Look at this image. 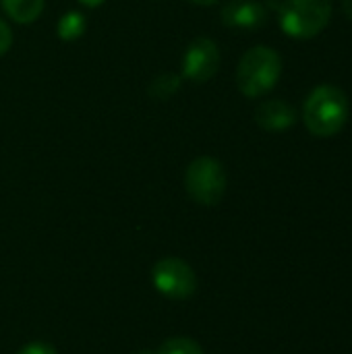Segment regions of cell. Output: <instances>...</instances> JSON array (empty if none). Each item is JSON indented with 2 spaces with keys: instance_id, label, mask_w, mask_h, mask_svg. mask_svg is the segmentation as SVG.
<instances>
[{
  "instance_id": "obj_18",
  "label": "cell",
  "mask_w": 352,
  "mask_h": 354,
  "mask_svg": "<svg viewBox=\"0 0 352 354\" xmlns=\"http://www.w3.org/2000/svg\"><path fill=\"white\" fill-rule=\"evenodd\" d=\"M137 354H156V353H149V351H143V353H137Z\"/></svg>"
},
{
  "instance_id": "obj_4",
  "label": "cell",
  "mask_w": 352,
  "mask_h": 354,
  "mask_svg": "<svg viewBox=\"0 0 352 354\" xmlns=\"http://www.w3.org/2000/svg\"><path fill=\"white\" fill-rule=\"evenodd\" d=\"M185 189L199 205H218L226 193V170L210 156L195 158L185 172Z\"/></svg>"
},
{
  "instance_id": "obj_1",
  "label": "cell",
  "mask_w": 352,
  "mask_h": 354,
  "mask_svg": "<svg viewBox=\"0 0 352 354\" xmlns=\"http://www.w3.org/2000/svg\"><path fill=\"white\" fill-rule=\"evenodd\" d=\"M303 120L311 135L334 137L349 120V97L336 85L315 87L303 106Z\"/></svg>"
},
{
  "instance_id": "obj_9",
  "label": "cell",
  "mask_w": 352,
  "mask_h": 354,
  "mask_svg": "<svg viewBox=\"0 0 352 354\" xmlns=\"http://www.w3.org/2000/svg\"><path fill=\"white\" fill-rule=\"evenodd\" d=\"M0 4L17 23H33L44 10V0H0Z\"/></svg>"
},
{
  "instance_id": "obj_8",
  "label": "cell",
  "mask_w": 352,
  "mask_h": 354,
  "mask_svg": "<svg viewBox=\"0 0 352 354\" xmlns=\"http://www.w3.org/2000/svg\"><path fill=\"white\" fill-rule=\"evenodd\" d=\"M255 122L270 133H280L297 122V110L284 100H266L255 110Z\"/></svg>"
},
{
  "instance_id": "obj_14",
  "label": "cell",
  "mask_w": 352,
  "mask_h": 354,
  "mask_svg": "<svg viewBox=\"0 0 352 354\" xmlns=\"http://www.w3.org/2000/svg\"><path fill=\"white\" fill-rule=\"evenodd\" d=\"M10 44H12V31H10V27L0 19V56L8 52Z\"/></svg>"
},
{
  "instance_id": "obj_3",
  "label": "cell",
  "mask_w": 352,
  "mask_h": 354,
  "mask_svg": "<svg viewBox=\"0 0 352 354\" xmlns=\"http://www.w3.org/2000/svg\"><path fill=\"white\" fill-rule=\"evenodd\" d=\"M330 19L332 0H284L280 6V27L295 39H311L319 35Z\"/></svg>"
},
{
  "instance_id": "obj_5",
  "label": "cell",
  "mask_w": 352,
  "mask_h": 354,
  "mask_svg": "<svg viewBox=\"0 0 352 354\" xmlns=\"http://www.w3.org/2000/svg\"><path fill=\"white\" fill-rule=\"evenodd\" d=\"M151 284L172 301L191 299L197 292V276L193 268L178 257H162L151 268Z\"/></svg>"
},
{
  "instance_id": "obj_11",
  "label": "cell",
  "mask_w": 352,
  "mask_h": 354,
  "mask_svg": "<svg viewBox=\"0 0 352 354\" xmlns=\"http://www.w3.org/2000/svg\"><path fill=\"white\" fill-rule=\"evenodd\" d=\"M156 354H203V348L193 338L176 336V338H168L166 342H162V346Z\"/></svg>"
},
{
  "instance_id": "obj_16",
  "label": "cell",
  "mask_w": 352,
  "mask_h": 354,
  "mask_svg": "<svg viewBox=\"0 0 352 354\" xmlns=\"http://www.w3.org/2000/svg\"><path fill=\"white\" fill-rule=\"evenodd\" d=\"M81 4H85V6H89V8H95V6H100L104 0H79Z\"/></svg>"
},
{
  "instance_id": "obj_15",
  "label": "cell",
  "mask_w": 352,
  "mask_h": 354,
  "mask_svg": "<svg viewBox=\"0 0 352 354\" xmlns=\"http://www.w3.org/2000/svg\"><path fill=\"white\" fill-rule=\"evenodd\" d=\"M342 10H344V15L352 21V0H342Z\"/></svg>"
},
{
  "instance_id": "obj_2",
  "label": "cell",
  "mask_w": 352,
  "mask_h": 354,
  "mask_svg": "<svg viewBox=\"0 0 352 354\" xmlns=\"http://www.w3.org/2000/svg\"><path fill=\"white\" fill-rule=\"evenodd\" d=\"M282 75V58L270 46L251 48L239 62L237 85L247 97H261L272 91Z\"/></svg>"
},
{
  "instance_id": "obj_10",
  "label": "cell",
  "mask_w": 352,
  "mask_h": 354,
  "mask_svg": "<svg viewBox=\"0 0 352 354\" xmlns=\"http://www.w3.org/2000/svg\"><path fill=\"white\" fill-rule=\"evenodd\" d=\"M85 27H87L85 17L79 10H68V12H64L60 17L56 31H58V37L62 41H73V39H79L85 33Z\"/></svg>"
},
{
  "instance_id": "obj_12",
  "label": "cell",
  "mask_w": 352,
  "mask_h": 354,
  "mask_svg": "<svg viewBox=\"0 0 352 354\" xmlns=\"http://www.w3.org/2000/svg\"><path fill=\"white\" fill-rule=\"evenodd\" d=\"M180 85V77L172 75V73H164L160 77H156L149 85V93L158 100H166L170 95H174V91Z\"/></svg>"
},
{
  "instance_id": "obj_13",
  "label": "cell",
  "mask_w": 352,
  "mask_h": 354,
  "mask_svg": "<svg viewBox=\"0 0 352 354\" xmlns=\"http://www.w3.org/2000/svg\"><path fill=\"white\" fill-rule=\"evenodd\" d=\"M17 354H58L56 348L52 344H46V342H29L25 344Z\"/></svg>"
},
{
  "instance_id": "obj_6",
  "label": "cell",
  "mask_w": 352,
  "mask_h": 354,
  "mask_svg": "<svg viewBox=\"0 0 352 354\" xmlns=\"http://www.w3.org/2000/svg\"><path fill=\"white\" fill-rule=\"evenodd\" d=\"M220 68V50L214 39L197 37L183 54V75L193 83L210 81Z\"/></svg>"
},
{
  "instance_id": "obj_7",
  "label": "cell",
  "mask_w": 352,
  "mask_h": 354,
  "mask_svg": "<svg viewBox=\"0 0 352 354\" xmlns=\"http://www.w3.org/2000/svg\"><path fill=\"white\" fill-rule=\"evenodd\" d=\"M268 10L259 0H230L222 8L224 25L232 29H257L266 23Z\"/></svg>"
},
{
  "instance_id": "obj_17",
  "label": "cell",
  "mask_w": 352,
  "mask_h": 354,
  "mask_svg": "<svg viewBox=\"0 0 352 354\" xmlns=\"http://www.w3.org/2000/svg\"><path fill=\"white\" fill-rule=\"evenodd\" d=\"M193 4H201V6H210V4H216L218 0H189Z\"/></svg>"
}]
</instances>
